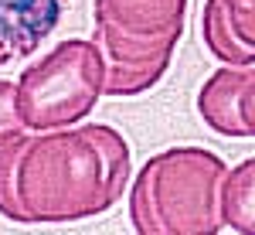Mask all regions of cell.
Masks as SVG:
<instances>
[{
	"mask_svg": "<svg viewBox=\"0 0 255 235\" xmlns=\"http://www.w3.org/2000/svg\"><path fill=\"white\" fill-rule=\"evenodd\" d=\"M129 174V147L106 123L20 133L0 147V215L17 225L85 222L126 195Z\"/></svg>",
	"mask_w": 255,
	"mask_h": 235,
	"instance_id": "1",
	"label": "cell"
},
{
	"mask_svg": "<svg viewBox=\"0 0 255 235\" xmlns=\"http://www.w3.org/2000/svg\"><path fill=\"white\" fill-rule=\"evenodd\" d=\"M228 164L204 147H170L136 171L129 218L139 235H215Z\"/></svg>",
	"mask_w": 255,
	"mask_h": 235,
	"instance_id": "2",
	"label": "cell"
},
{
	"mask_svg": "<svg viewBox=\"0 0 255 235\" xmlns=\"http://www.w3.org/2000/svg\"><path fill=\"white\" fill-rule=\"evenodd\" d=\"M106 85V61L92 41L68 38L17 78V113L27 130H61L96 109Z\"/></svg>",
	"mask_w": 255,
	"mask_h": 235,
	"instance_id": "3",
	"label": "cell"
},
{
	"mask_svg": "<svg viewBox=\"0 0 255 235\" xmlns=\"http://www.w3.org/2000/svg\"><path fill=\"white\" fill-rule=\"evenodd\" d=\"M184 34V27L163 31V34H123L109 24H99L92 31V44L106 61V96H139L153 89L160 78L167 75L174 48Z\"/></svg>",
	"mask_w": 255,
	"mask_h": 235,
	"instance_id": "4",
	"label": "cell"
},
{
	"mask_svg": "<svg viewBox=\"0 0 255 235\" xmlns=\"http://www.w3.org/2000/svg\"><path fill=\"white\" fill-rule=\"evenodd\" d=\"M197 113L201 119L232 140L255 137V72L252 65L242 68H218L197 92Z\"/></svg>",
	"mask_w": 255,
	"mask_h": 235,
	"instance_id": "5",
	"label": "cell"
},
{
	"mask_svg": "<svg viewBox=\"0 0 255 235\" xmlns=\"http://www.w3.org/2000/svg\"><path fill=\"white\" fill-rule=\"evenodd\" d=\"M65 7L68 0H0V65L34 55Z\"/></svg>",
	"mask_w": 255,
	"mask_h": 235,
	"instance_id": "6",
	"label": "cell"
},
{
	"mask_svg": "<svg viewBox=\"0 0 255 235\" xmlns=\"http://www.w3.org/2000/svg\"><path fill=\"white\" fill-rule=\"evenodd\" d=\"M191 0H96V20L123 34H163L184 27Z\"/></svg>",
	"mask_w": 255,
	"mask_h": 235,
	"instance_id": "7",
	"label": "cell"
},
{
	"mask_svg": "<svg viewBox=\"0 0 255 235\" xmlns=\"http://www.w3.org/2000/svg\"><path fill=\"white\" fill-rule=\"evenodd\" d=\"M221 225L238 235L255 232V160L245 157L221 181Z\"/></svg>",
	"mask_w": 255,
	"mask_h": 235,
	"instance_id": "8",
	"label": "cell"
},
{
	"mask_svg": "<svg viewBox=\"0 0 255 235\" xmlns=\"http://www.w3.org/2000/svg\"><path fill=\"white\" fill-rule=\"evenodd\" d=\"M201 31H204V44L211 48V55L232 65H255V48H245L242 41L232 34L228 20L221 14L218 0H204V14H201Z\"/></svg>",
	"mask_w": 255,
	"mask_h": 235,
	"instance_id": "9",
	"label": "cell"
},
{
	"mask_svg": "<svg viewBox=\"0 0 255 235\" xmlns=\"http://www.w3.org/2000/svg\"><path fill=\"white\" fill-rule=\"evenodd\" d=\"M232 34L245 48H255V0H218Z\"/></svg>",
	"mask_w": 255,
	"mask_h": 235,
	"instance_id": "10",
	"label": "cell"
},
{
	"mask_svg": "<svg viewBox=\"0 0 255 235\" xmlns=\"http://www.w3.org/2000/svg\"><path fill=\"white\" fill-rule=\"evenodd\" d=\"M20 133H27V126L17 113V82L0 78V147L17 140Z\"/></svg>",
	"mask_w": 255,
	"mask_h": 235,
	"instance_id": "11",
	"label": "cell"
}]
</instances>
